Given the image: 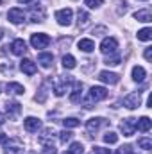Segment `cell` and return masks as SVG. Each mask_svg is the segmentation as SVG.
Instances as JSON below:
<instances>
[{"label":"cell","instance_id":"1","mask_svg":"<svg viewBox=\"0 0 152 154\" xmlns=\"http://www.w3.org/2000/svg\"><path fill=\"white\" fill-rule=\"evenodd\" d=\"M108 97V90L104 86H93L90 91H88V97L84 100V108H93V104L104 100Z\"/></svg>","mask_w":152,"mask_h":154},{"label":"cell","instance_id":"2","mask_svg":"<svg viewBox=\"0 0 152 154\" xmlns=\"http://www.w3.org/2000/svg\"><path fill=\"white\" fill-rule=\"evenodd\" d=\"M72 84H74V79L70 75H59V79L54 82V93H56V97H63Z\"/></svg>","mask_w":152,"mask_h":154},{"label":"cell","instance_id":"3","mask_svg":"<svg viewBox=\"0 0 152 154\" xmlns=\"http://www.w3.org/2000/svg\"><path fill=\"white\" fill-rule=\"evenodd\" d=\"M4 152L5 154H23V143L20 140H5L4 142Z\"/></svg>","mask_w":152,"mask_h":154},{"label":"cell","instance_id":"4","mask_svg":"<svg viewBox=\"0 0 152 154\" xmlns=\"http://www.w3.org/2000/svg\"><path fill=\"white\" fill-rule=\"evenodd\" d=\"M56 20H57V23L59 25H63V27H68L70 23H72V20H74V11L72 9H59L57 13H56Z\"/></svg>","mask_w":152,"mask_h":154},{"label":"cell","instance_id":"5","mask_svg":"<svg viewBox=\"0 0 152 154\" xmlns=\"http://www.w3.org/2000/svg\"><path fill=\"white\" fill-rule=\"evenodd\" d=\"M31 45L34 48H47L50 45V36L45 34V32H36L31 36Z\"/></svg>","mask_w":152,"mask_h":154},{"label":"cell","instance_id":"6","mask_svg":"<svg viewBox=\"0 0 152 154\" xmlns=\"http://www.w3.org/2000/svg\"><path fill=\"white\" fill-rule=\"evenodd\" d=\"M140 104H141V95H140V91H132V93H129V95L123 97V106H125L127 109H136Z\"/></svg>","mask_w":152,"mask_h":154},{"label":"cell","instance_id":"7","mask_svg":"<svg viewBox=\"0 0 152 154\" xmlns=\"http://www.w3.org/2000/svg\"><path fill=\"white\" fill-rule=\"evenodd\" d=\"M120 131L123 133V136H132L136 131V118H132V116L123 118L120 122Z\"/></svg>","mask_w":152,"mask_h":154},{"label":"cell","instance_id":"8","mask_svg":"<svg viewBox=\"0 0 152 154\" xmlns=\"http://www.w3.org/2000/svg\"><path fill=\"white\" fill-rule=\"evenodd\" d=\"M116 48H118V41H116V38H104L102 39V43H100V52L102 54H113V52H116Z\"/></svg>","mask_w":152,"mask_h":154},{"label":"cell","instance_id":"9","mask_svg":"<svg viewBox=\"0 0 152 154\" xmlns=\"http://www.w3.org/2000/svg\"><path fill=\"white\" fill-rule=\"evenodd\" d=\"M23 127H25L27 133H38L41 129V120L36 118V116H27L23 120Z\"/></svg>","mask_w":152,"mask_h":154},{"label":"cell","instance_id":"10","mask_svg":"<svg viewBox=\"0 0 152 154\" xmlns=\"http://www.w3.org/2000/svg\"><path fill=\"white\" fill-rule=\"evenodd\" d=\"M108 124V120L106 118H102V116H95V118H90L88 122H86V129H88V133H93V131H99L102 125H106Z\"/></svg>","mask_w":152,"mask_h":154},{"label":"cell","instance_id":"11","mask_svg":"<svg viewBox=\"0 0 152 154\" xmlns=\"http://www.w3.org/2000/svg\"><path fill=\"white\" fill-rule=\"evenodd\" d=\"M99 81H102V82H106V84H116V82L120 81V75H118V74H114V72L102 70V72L99 74Z\"/></svg>","mask_w":152,"mask_h":154},{"label":"cell","instance_id":"12","mask_svg":"<svg viewBox=\"0 0 152 154\" xmlns=\"http://www.w3.org/2000/svg\"><path fill=\"white\" fill-rule=\"evenodd\" d=\"M7 18H9L13 23H22V22L25 20V13H23L22 9H18V7H13V9H9Z\"/></svg>","mask_w":152,"mask_h":154},{"label":"cell","instance_id":"13","mask_svg":"<svg viewBox=\"0 0 152 154\" xmlns=\"http://www.w3.org/2000/svg\"><path fill=\"white\" fill-rule=\"evenodd\" d=\"M11 52H13L14 56H23V54L27 52V43H25L23 39H14V41L11 43Z\"/></svg>","mask_w":152,"mask_h":154},{"label":"cell","instance_id":"14","mask_svg":"<svg viewBox=\"0 0 152 154\" xmlns=\"http://www.w3.org/2000/svg\"><path fill=\"white\" fill-rule=\"evenodd\" d=\"M20 70L23 72V74H27V75H34L36 74V63L32 61V59H22V63H20Z\"/></svg>","mask_w":152,"mask_h":154},{"label":"cell","instance_id":"15","mask_svg":"<svg viewBox=\"0 0 152 154\" xmlns=\"http://www.w3.org/2000/svg\"><path fill=\"white\" fill-rule=\"evenodd\" d=\"M82 100V82H74V91L70 93V102L79 104Z\"/></svg>","mask_w":152,"mask_h":154},{"label":"cell","instance_id":"16","mask_svg":"<svg viewBox=\"0 0 152 154\" xmlns=\"http://www.w3.org/2000/svg\"><path fill=\"white\" fill-rule=\"evenodd\" d=\"M22 111V104L20 102H7L5 104V113L9 115V118H16Z\"/></svg>","mask_w":152,"mask_h":154},{"label":"cell","instance_id":"17","mask_svg":"<svg viewBox=\"0 0 152 154\" xmlns=\"http://www.w3.org/2000/svg\"><path fill=\"white\" fill-rule=\"evenodd\" d=\"M134 20L143 22V23H150V22H152L150 9H140V11H136V13H134Z\"/></svg>","mask_w":152,"mask_h":154},{"label":"cell","instance_id":"18","mask_svg":"<svg viewBox=\"0 0 152 154\" xmlns=\"http://www.w3.org/2000/svg\"><path fill=\"white\" fill-rule=\"evenodd\" d=\"M38 63L43 66V68H50L52 63H54V56L50 52H41L38 56Z\"/></svg>","mask_w":152,"mask_h":154},{"label":"cell","instance_id":"19","mask_svg":"<svg viewBox=\"0 0 152 154\" xmlns=\"http://www.w3.org/2000/svg\"><path fill=\"white\" fill-rule=\"evenodd\" d=\"M150 127H152V120L149 118V116H141L140 120L136 118V129H138V131H141V133H147Z\"/></svg>","mask_w":152,"mask_h":154},{"label":"cell","instance_id":"20","mask_svg":"<svg viewBox=\"0 0 152 154\" xmlns=\"http://www.w3.org/2000/svg\"><path fill=\"white\" fill-rule=\"evenodd\" d=\"M5 90H7V93H13V95H23L25 93V88L20 82H7Z\"/></svg>","mask_w":152,"mask_h":154},{"label":"cell","instance_id":"21","mask_svg":"<svg viewBox=\"0 0 152 154\" xmlns=\"http://www.w3.org/2000/svg\"><path fill=\"white\" fill-rule=\"evenodd\" d=\"M77 47H79V50H82V52H91V50H95V43H93V39H90V38H82L77 43Z\"/></svg>","mask_w":152,"mask_h":154},{"label":"cell","instance_id":"22","mask_svg":"<svg viewBox=\"0 0 152 154\" xmlns=\"http://www.w3.org/2000/svg\"><path fill=\"white\" fill-rule=\"evenodd\" d=\"M145 77H147V72H145L143 66H134L132 68V81L134 82H143Z\"/></svg>","mask_w":152,"mask_h":154},{"label":"cell","instance_id":"23","mask_svg":"<svg viewBox=\"0 0 152 154\" xmlns=\"http://www.w3.org/2000/svg\"><path fill=\"white\" fill-rule=\"evenodd\" d=\"M43 18H45V9L43 7H32V13H31V22H34V23H39V22H43Z\"/></svg>","mask_w":152,"mask_h":154},{"label":"cell","instance_id":"24","mask_svg":"<svg viewBox=\"0 0 152 154\" xmlns=\"http://www.w3.org/2000/svg\"><path fill=\"white\" fill-rule=\"evenodd\" d=\"M77 18H79V27H81V29H84V27L90 23V14H88L84 9H79V13H77Z\"/></svg>","mask_w":152,"mask_h":154},{"label":"cell","instance_id":"25","mask_svg":"<svg viewBox=\"0 0 152 154\" xmlns=\"http://www.w3.org/2000/svg\"><path fill=\"white\" fill-rule=\"evenodd\" d=\"M77 61L75 57L72 56V54H66V56H63V66L65 68H68V70H72V68H75Z\"/></svg>","mask_w":152,"mask_h":154},{"label":"cell","instance_id":"26","mask_svg":"<svg viewBox=\"0 0 152 154\" xmlns=\"http://www.w3.org/2000/svg\"><path fill=\"white\" fill-rule=\"evenodd\" d=\"M138 39H140V41H150L152 39V29L150 27H145V29L138 31Z\"/></svg>","mask_w":152,"mask_h":154},{"label":"cell","instance_id":"27","mask_svg":"<svg viewBox=\"0 0 152 154\" xmlns=\"http://www.w3.org/2000/svg\"><path fill=\"white\" fill-rule=\"evenodd\" d=\"M79 124H81V120L75 118V116H68V118H65V120H63L65 129H74V127H77Z\"/></svg>","mask_w":152,"mask_h":154},{"label":"cell","instance_id":"28","mask_svg":"<svg viewBox=\"0 0 152 154\" xmlns=\"http://www.w3.org/2000/svg\"><path fill=\"white\" fill-rule=\"evenodd\" d=\"M66 152H70V154H84V147H82L81 142H72V143H70V149H68Z\"/></svg>","mask_w":152,"mask_h":154},{"label":"cell","instance_id":"29","mask_svg":"<svg viewBox=\"0 0 152 154\" xmlns=\"http://www.w3.org/2000/svg\"><path fill=\"white\" fill-rule=\"evenodd\" d=\"M54 134H56V133H54V129H45V131H43V134L39 136V142H41V143H47V142H50V143H52Z\"/></svg>","mask_w":152,"mask_h":154},{"label":"cell","instance_id":"30","mask_svg":"<svg viewBox=\"0 0 152 154\" xmlns=\"http://www.w3.org/2000/svg\"><path fill=\"white\" fill-rule=\"evenodd\" d=\"M120 61H122V57H120V54H108V59H106V65H111V66H116V65H120Z\"/></svg>","mask_w":152,"mask_h":154},{"label":"cell","instance_id":"31","mask_svg":"<svg viewBox=\"0 0 152 154\" xmlns=\"http://www.w3.org/2000/svg\"><path fill=\"white\" fill-rule=\"evenodd\" d=\"M138 147H140V149H143V151H150V149H152V140H150V138H147V136L140 138V140H138Z\"/></svg>","mask_w":152,"mask_h":154},{"label":"cell","instance_id":"32","mask_svg":"<svg viewBox=\"0 0 152 154\" xmlns=\"http://www.w3.org/2000/svg\"><path fill=\"white\" fill-rule=\"evenodd\" d=\"M72 136H74V133H72V131H68V129H65V131H61V133H59V140H61V143L70 142V140H72Z\"/></svg>","mask_w":152,"mask_h":154},{"label":"cell","instance_id":"33","mask_svg":"<svg viewBox=\"0 0 152 154\" xmlns=\"http://www.w3.org/2000/svg\"><path fill=\"white\" fill-rule=\"evenodd\" d=\"M104 142H106V143H116V142H118V134L113 133V131H108V133L104 134Z\"/></svg>","mask_w":152,"mask_h":154},{"label":"cell","instance_id":"34","mask_svg":"<svg viewBox=\"0 0 152 154\" xmlns=\"http://www.w3.org/2000/svg\"><path fill=\"white\" fill-rule=\"evenodd\" d=\"M84 4H86V5H88L90 9H99V7H100V5L104 4V0H86Z\"/></svg>","mask_w":152,"mask_h":154},{"label":"cell","instance_id":"35","mask_svg":"<svg viewBox=\"0 0 152 154\" xmlns=\"http://www.w3.org/2000/svg\"><path fill=\"white\" fill-rule=\"evenodd\" d=\"M41 154H57V149H56V145H54V143H47V145L43 147Z\"/></svg>","mask_w":152,"mask_h":154},{"label":"cell","instance_id":"36","mask_svg":"<svg viewBox=\"0 0 152 154\" xmlns=\"http://www.w3.org/2000/svg\"><path fill=\"white\" fill-rule=\"evenodd\" d=\"M113 151L111 149H104V147H93L91 154H111Z\"/></svg>","mask_w":152,"mask_h":154},{"label":"cell","instance_id":"37","mask_svg":"<svg viewBox=\"0 0 152 154\" xmlns=\"http://www.w3.org/2000/svg\"><path fill=\"white\" fill-rule=\"evenodd\" d=\"M143 56H145V59H147V61H152V47H147V48H145Z\"/></svg>","mask_w":152,"mask_h":154},{"label":"cell","instance_id":"38","mask_svg":"<svg viewBox=\"0 0 152 154\" xmlns=\"http://www.w3.org/2000/svg\"><path fill=\"white\" fill-rule=\"evenodd\" d=\"M5 140H7V134L5 133H0V143H4Z\"/></svg>","mask_w":152,"mask_h":154},{"label":"cell","instance_id":"39","mask_svg":"<svg viewBox=\"0 0 152 154\" xmlns=\"http://www.w3.org/2000/svg\"><path fill=\"white\" fill-rule=\"evenodd\" d=\"M4 124H5V115L0 113V125H4Z\"/></svg>","mask_w":152,"mask_h":154},{"label":"cell","instance_id":"40","mask_svg":"<svg viewBox=\"0 0 152 154\" xmlns=\"http://www.w3.org/2000/svg\"><path fill=\"white\" fill-rule=\"evenodd\" d=\"M18 2H20V4H32L34 0H18Z\"/></svg>","mask_w":152,"mask_h":154},{"label":"cell","instance_id":"41","mask_svg":"<svg viewBox=\"0 0 152 154\" xmlns=\"http://www.w3.org/2000/svg\"><path fill=\"white\" fill-rule=\"evenodd\" d=\"M4 38V31H2V29H0V39Z\"/></svg>","mask_w":152,"mask_h":154},{"label":"cell","instance_id":"42","mask_svg":"<svg viewBox=\"0 0 152 154\" xmlns=\"http://www.w3.org/2000/svg\"><path fill=\"white\" fill-rule=\"evenodd\" d=\"M111 154H120V152H111Z\"/></svg>","mask_w":152,"mask_h":154},{"label":"cell","instance_id":"43","mask_svg":"<svg viewBox=\"0 0 152 154\" xmlns=\"http://www.w3.org/2000/svg\"><path fill=\"white\" fill-rule=\"evenodd\" d=\"M65 154H70V152H65Z\"/></svg>","mask_w":152,"mask_h":154},{"label":"cell","instance_id":"44","mask_svg":"<svg viewBox=\"0 0 152 154\" xmlns=\"http://www.w3.org/2000/svg\"><path fill=\"white\" fill-rule=\"evenodd\" d=\"M141 2H145V0H141Z\"/></svg>","mask_w":152,"mask_h":154},{"label":"cell","instance_id":"45","mask_svg":"<svg viewBox=\"0 0 152 154\" xmlns=\"http://www.w3.org/2000/svg\"><path fill=\"white\" fill-rule=\"evenodd\" d=\"M0 88H2V86H0Z\"/></svg>","mask_w":152,"mask_h":154}]
</instances>
